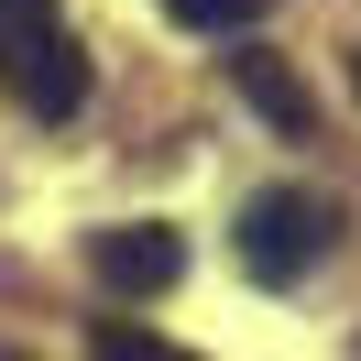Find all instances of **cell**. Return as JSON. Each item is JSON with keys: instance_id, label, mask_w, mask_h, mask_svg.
Returning a JSON list of instances; mask_svg holds the SVG:
<instances>
[{"instance_id": "cell-4", "label": "cell", "mask_w": 361, "mask_h": 361, "mask_svg": "<svg viewBox=\"0 0 361 361\" xmlns=\"http://www.w3.org/2000/svg\"><path fill=\"white\" fill-rule=\"evenodd\" d=\"M230 77H241V99H252V110H263L274 121V132H307V88H295V66H285V55H263V44H252V55H230Z\"/></svg>"}, {"instance_id": "cell-2", "label": "cell", "mask_w": 361, "mask_h": 361, "mask_svg": "<svg viewBox=\"0 0 361 361\" xmlns=\"http://www.w3.org/2000/svg\"><path fill=\"white\" fill-rule=\"evenodd\" d=\"M329 241H339V208L317 186H263L241 208V274L252 285H307L329 263Z\"/></svg>"}, {"instance_id": "cell-5", "label": "cell", "mask_w": 361, "mask_h": 361, "mask_svg": "<svg viewBox=\"0 0 361 361\" xmlns=\"http://www.w3.org/2000/svg\"><path fill=\"white\" fill-rule=\"evenodd\" d=\"M88 361H197V350H176V339H154L142 317H88Z\"/></svg>"}, {"instance_id": "cell-1", "label": "cell", "mask_w": 361, "mask_h": 361, "mask_svg": "<svg viewBox=\"0 0 361 361\" xmlns=\"http://www.w3.org/2000/svg\"><path fill=\"white\" fill-rule=\"evenodd\" d=\"M0 99L33 121L88 110V55L66 33V0H0Z\"/></svg>"}, {"instance_id": "cell-3", "label": "cell", "mask_w": 361, "mask_h": 361, "mask_svg": "<svg viewBox=\"0 0 361 361\" xmlns=\"http://www.w3.org/2000/svg\"><path fill=\"white\" fill-rule=\"evenodd\" d=\"M88 263H99V285H110V295H164V285L186 274V230L121 219V230H99V241H88Z\"/></svg>"}, {"instance_id": "cell-7", "label": "cell", "mask_w": 361, "mask_h": 361, "mask_svg": "<svg viewBox=\"0 0 361 361\" xmlns=\"http://www.w3.org/2000/svg\"><path fill=\"white\" fill-rule=\"evenodd\" d=\"M350 88H361V44H350Z\"/></svg>"}, {"instance_id": "cell-6", "label": "cell", "mask_w": 361, "mask_h": 361, "mask_svg": "<svg viewBox=\"0 0 361 361\" xmlns=\"http://www.w3.org/2000/svg\"><path fill=\"white\" fill-rule=\"evenodd\" d=\"M164 23H186V33H252L263 0H164Z\"/></svg>"}]
</instances>
